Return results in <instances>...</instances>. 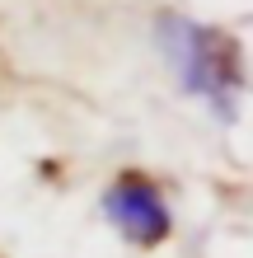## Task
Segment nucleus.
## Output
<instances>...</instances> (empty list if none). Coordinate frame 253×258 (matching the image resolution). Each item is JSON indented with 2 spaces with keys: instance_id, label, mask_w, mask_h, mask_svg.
I'll list each match as a JSON object with an SVG mask.
<instances>
[{
  "instance_id": "2",
  "label": "nucleus",
  "mask_w": 253,
  "mask_h": 258,
  "mask_svg": "<svg viewBox=\"0 0 253 258\" xmlns=\"http://www.w3.org/2000/svg\"><path fill=\"white\" fill-rule=\"evenodd\" d=\"M103 211H108V221L131 239V244H141V249L164 244L169 230H174V216H169L164 192H159L150 178H141V174L113 178L108 192H103Z\"/></svg>"
},
{
  "instance_id": "1",
  "label": "nucleus",
  "mask_w": 253,
  "mask_h": 258,
  "mask_svg": "<svg viewBox=\"0 0 253 258\" xmlns=\"http://www.w3.org/2000/svg\"><path fill=\"white\" fill-rule=\"evenodd\" d=\"M159 47H164L169 66L178 71L183 89L202 94L220 117H234V99L244 89L239 75V47L216 33V28H197L192 19H159Z\"/></svg>"
}]
</instances>
